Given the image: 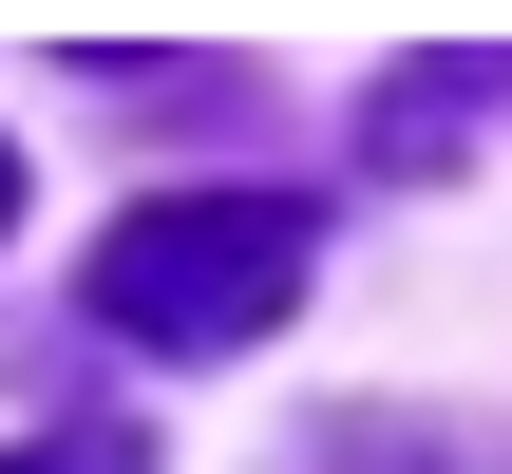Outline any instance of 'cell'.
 <instances>
[{"instance_id": "3", "label": "cell", "mask_w": 512, "mask_h": 474, "mask_svg": "<svg viewBox=\"0 0 512 474\" xmlns=\"http://www.w3.org/2000/svg\"><path fill=\"white\" fill-rule=\"evenodd\" d=\"M0 474H152V456H133V437H95V418H76V437H19V456H0Z\"/></svg>"}, {"instance_id": "4", "label": "cell", "mask_w": 512, "mask_h": 474, "mask_svg": "<svg viewBox=\"0 0 512 474\" xmlns=\"http://www.w3.org/2000/svg\"><path fill=\"white\" fill-rule=\"evenodd\" d=\"M0 228H19V152H0Z\"/></svg>"}, {"instance_id": "2", "label": "cell", "mask_w": 512, "mask_h": 474, "mask_svg": "<svg viewBox=\"0 0 512 474\" xmlns=\"http://www.w3.org/2000/svg\"><path fill=\"white\" fill-rule=\"evenodd\" d=\"M304 474H475V456H456V437H380V418H323V456H304Z\"/></svg>"}, {"instance_id": "1", "label": "cell", "mask_w": 512, "mask_h": 474, "mask_svg": "<svg viewBox=\"0 0 512 474\" xmlns=\"http://www.w3.org/2000/svg\"><path fill=\"white\" fill-rule=\"evenodd\" d=\"M76 304H95L114 342H152V361H247V342L304 304V209H285V190H152V209L95 228Z\"/></svg>"}]
</instances>
